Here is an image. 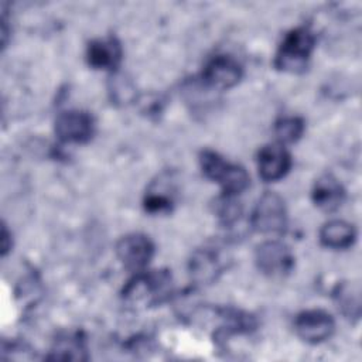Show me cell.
Segmentation results:
<instances>
[{"mask_svg":"<svg viewBox=\"0 0 362 362\" xmlns=\"http://www.w3.org/2000/svg\"><path fill=\"white\" fill-rule=\"evenodd\" d=\"M315 45V35L307 27H297L286 34L274 58L277 69L297 74L305 69Z\"/></svg>","mask_w":362,"mask_h":362,"instance_id":"6da1fadb","label":"cell"},{"mask_svg":"<svg viewBox=\"0 0 362 362\" xmlns=\"http://www.w3.org/2000/svg\"><path fill=\"white\" fill-rule=\"evenodd\" d=\"M171 291V276L165 270L137 272L124 286L123 298L130 303L154 304L163 301Z\"/></svg>","mask_w":362,"mask_h":362,"instance_id":"7a4b0ae2","label":"cell"},{"mask_svg":"<svg viewBox=\"0 0 362 362\" xmlns=\"http://www.w3.org/2000/svg\"><path fill=\"white\" fill-rule=\"evenodd\" d=\"M252 228L263 235H280L287 226V211L283 198L272 191L259 197L250 216Z\"/></svg>","mask_w":362,"mask_h":362,"instance_id":"3957f363","label":"cell"},{"mask_svg":"<svg viewBox=\"0 0 362 362\" xmlns=\"http://www.w3.org/2000/svg\"><path fill=\"white\" fill-rule=\"evenodd\" d=\"M255 263L264 276L280 279L293 270L294 256L283 242L266 240L256 247Z\"/></svg>","mask_w":362,"mask_h":362,"instance_id":"277c9868","label":"cell"},{"mask_svg":"<svg viewBox=\"0 0 362 362\" xmlns=\"http://www.w3.org/2000/svg\"><path fill=\"white\" fill-rule=\"evenodd\" d=\"M243 75L240 64L230 55L212 57L201 75V82L208 89L223 90L235 86Z\"/></svg>","mask_w":362,"mask_h":362,"instance_id":"5b68a950","label":"cell"},{"mask_svg":"<svg viewBox=\"0 0 362 362\" xmlns=\"http://www.w3.org/2000/svg\"><path fill=\"white\" fill-rule=\"evenodd\" d=\"M116 255L130 272H143L154 255V243L143 233H129L116 243Z\"/></svg>","mask_w":362,"mask_h":362,"instance_id":"8992f818","label":"cell"},{"mask_svg":"<svg viewBox=\"0 0 362 362\" xmlns=\"http://www.w3.org/2000/svg\"><path fill=\"white\" fill-rule=\"evenodd\" d=\"M95 130L90 113L83 110H65L55 119V134L64 143H86Z\"/></svg>","mask_w":362,"mask_h":362,"instance_id":"52a82bcc","label":"cell"},{"mask_svg":"<svg viewBox=\"0 0 362 362\" xmlns=\"http://www.w3.org/2000/svg\"><path fill=\"white\" fill-rule=\"evenodd\" d=\"M294 329L303 341L320 344L332 335L335 322L331 314L324 310H305L296 317Z\"/></svg>","mask_w":362,"mask_h":362,"instance_id":"ba28073f","label":"cell"},{"mask_svg":"<svg viewBox=\"0 0 362 362\" xmlns=\"http://www.w3.org/2000/svg\"><path fill=\"white\" fill-rule=\"evenodd\" d=\"M290 167L291 156L280 143L266 144L257 153V170L264 181L281 180Z\"/></svg>","mask_w":362,"mask_h":362,"instance_id":"9c48e42d","label":"cell"},{"mask_svg":"<svg viewBox=\"0 0 362 362\" xmlns=\"http://www.w3.org/2000/svg\"><path fill=\"white\" fill-rule=\"evenodd\" d=\"M123 49L116 37L96 38L86 48L88 64L95 69L115 71L122 61Z\"/></svg>","mask_w":362,"mask_h":362,"instance_id":"30bf717a","label":"cell"},{"mask_svg":"<svg viewBox=\"0 0 362 362\" xmlns=\"http://www.w3.org/2000/svg\"><path fill=\"white\" fill-rule=\"evenodd\" d=\"M311 198L318 209L324 212H332L337 211L344 202L345 189L332 174H324L315 181Z\"/></svg>","mask_w":362,"mask_h":362,"instance_id":"8fae6325","label":"cell"},{"mask_svg":"<svg viewBox=\"0 0 362 362\" xmlns=\"http://www.w3.org/2000/svg\"><path fill=\"white\" fill-rule=\"evenodd\" d=\"M223 266L216 252L209 247L198 249L189 260V274L197 284H209L221 274Z\"/></svg>","mask_w":362,"mask_h":362,"instance_id":"7c38bea8","label":"cell"},{"mask_svg":"<svg viewBox=\"0 0 362 362\" xmlns=\"http://www.w3.org/2000/svg\"><path fill=\"white\" fill-rule=\"evenodd\" d=\"M356 239L354 225L342 219H332L324 223L320 230V242L329 249H348Z\"/></svg>","mask_w":362,"mask_h":362,"instance_id":"4fadbf2b","label":"cell"},{"mask_svg":"<svg viewBox=\"0 0 362 362\" xmlns=\"http://www.w3.org/2000/svg\"><path fill=\"white\" fill-rule=\"evenodd\" d=\"M48 358L58 361H86V342L79 332L64 334L55 339Z\"/></svg>","mask_w":362,"mask_h":362,"instance_id":"5bb4252c","label":"cell"},{"mask_svg":"<svg viewBox=\"0 0 362 362\" xmlns=\"http://www.w3.org/2000/svg\"><path fill=\"white\" fill-rule=\"evenodd\" d=\"M334 298L341 313L348 318H359L361 313V291L358 284L342 283L334 291Z\"/></svg>","mask_w":362,"mask_h":362,"instance_id":"9a60e30c","label":"cell"},{"mask_svg":"<svg viewBox=\"0 0 362 362\" xmlns=\"http://www.w3.org/2000/svg\"><path fill=\"white\" fill-rule=\"evenodd\" d=\"M199 164L204 175L218 184L222 182L228 170L230 168L232 163L225 160L216 151L212 150H202L199 154Z\"/></svg>","mask_w":362,"mask_h":362,"instance_id":"2e32d148","label":"cell"},{"mask_svg":"<svg viewBox=\"0 0 362 362\" xmlns=\"http://www.w3.org/2000/svg\"><path fill=\"white\" fill-rule=\"evenodd\" d=\"M305 124L301 117L288 116L281 117L274 124V134L280 144H288L297 141L304 133Z\"/></svg>","mask_w":362,"mask_h":362,"instance_id":"e0dca14e","label":"cell"},{"mask_svg":"<svg viewBox=\"0 0 362 362\" xmlns=\"http://www.w3.org/2000/svg\"><path fill=\"white\" fill-rule=\"evenodd\" d=\"M214 208H215V215L226 226L233 225L242 215V205H240V202L236 201V197L222 194L215 201Z\"/></svg>","mask_w":362,"mask_h":362,"instance_id":"ac0fdd59","label":"cell"},{"mask_svg":"<svg viewBox=\"0 0 362 362\" xmlns=\"http://www.w3.org/2000/svg\"><path fill=\"white\" fill-rule=\"evenodd\" d=\"M173 206V194L167 191L165 187L150 188L144 198V208L151 214H163L171 211Z\"/></svg>","mask_w":362,"mask_h":362,"instance_id":"d6986e66","label":"cell"},{"mask_svg":"<svg viewBox=\"0 0 362 362\" xmlns=\"http://www.w3.org/2000/svg\"><path fill=\"white\" fill-rule=\"evenodd\" d=\"M112 96L116 102H129L133 95V88L130 82L123 75H115L112 78V86H110Z\"/></svg>","mask_w":362,"mask_h":362,"instance_id":"ffe728a7","label":"cell"},{"mask_svg":"<svg viewBox=\"0 0 362 362\" xmlns=\"http://www.w3.org/2000/svg\"><path fill=\"white\" fill-rule=\"evenodd\" d=\"M11 249V242H10V233L6 228V225H3L1 228V255L6 256V253Z\"/></svg>","mask_w":362,"mask_h":362,"instance_id":"44dd1931","label":"cell"}]
</instances>
